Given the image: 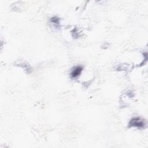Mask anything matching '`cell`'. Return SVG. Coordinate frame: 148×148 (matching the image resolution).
<instances>
[{
	"instance_id": "6da1fadb",
	"label": "cell",
	"mask_w": 148,
	"mask_h": 148,
	"mask_svg": "<svg viewBox=\"0 0 148 148\" xmlns=\"http://www.w3.org/2000/svg\"><path fill=\"white\" fill-rule=\"evenodd\" d=\"M145 126V123L144 120L139 117H137L132 119L129 122V127H135L138 128H144Z\"/></svg>"
},
{
	"instance_id": "7a4b0ae2",
	"label": "cell",
	"mask_w": 148,
	"mask_h": 148,
	"mask_svg": "<svg viewBox=\"0 0 148 148\" xmlns=\"http://www.w3.org/2000/svg\"><path fill=\"white\" fill-rule=\"evenodd\" d=\"M82 70H83V67L82 66H78V67H75L72 70V71L71 73V78H76L78 77L80 75Z\"/></svg>"
},
{
	"instance_id": "3957f363",
	"label": "cell",
	"mask_w": 148,
	"mask_h": 148,
	"mask_svg": "<svg viewBox=\"0 0 148 148\" xmlns=\"http://www.w3.org/2000/svg\"><path fill=\"white\" fill-rule=\"evenodd\" d=\"M51 21L54 23V24H59V23H60V19L59 18H57V17H53L51 19Z\"/></svg>"
}]
</instances>
